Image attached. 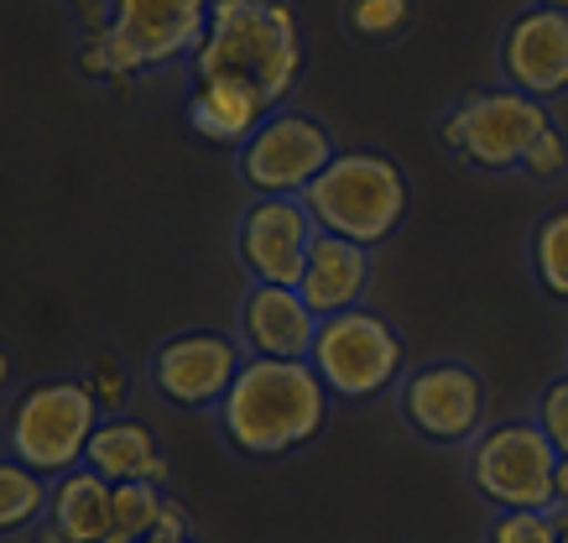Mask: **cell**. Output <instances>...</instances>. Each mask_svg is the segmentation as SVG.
<instances>
[{
  "instance_id": "f1b7e54d",
  "label": "cell",
  "mask_w": 568,
  "mask_h": 543,
  "mask_svg": "<svg viewBox=\"0 0 568 543\" xmlns=\"http://www.w3.org/2000/svg\"><path fill=\"white\" fill-rule=\"evenodd\" d=\"M11 386V355H6V345H0V392Z\"/></svg>"
},
{
  "instance_id": "e0dca14e",
  "label": "cell",
  "mask_w": 568,
  "mask_h": 543,
  "mask_svg": "<svg viewBox=\"0 0 568 543\" xmlns=\"http://www.w3.org/2000/svg\"><path fill=\"white\" fill-rule=\"evenodd\" d=\"M48 533L52 543H104L115 533V486L89 465L58 475L48 491Z\"/></svg>"
},
{
  "instance_id": "5b68a950",
  "label": "cell",
  "mask_w": 568,
  "mask_h": 543,
  "mask_svg": "<svg viewBox=\"0 0 568 543\" xmlns=\"http://www.w3.org/2000/svg\"><path fill=\"white\" fill-rule=\"evenodd\" d=\"M100 403L84 386V376H42L21 386L11 419H6V455L32 465L37 475H69L84 465L89 439L100 429Z\"/></svg>"
},
{
  "instance_id": "9a60e30c",
  "label": "cell",
  "mask_w": 568,
  "mask_h": 543,
  "mask_svg": "<svg viewBox=\"0 0 568 543\" xmlns=\"http://www.w3.org/2000/svg\"><path fill=\"white\" fill-rule=\"evenodd\" d=\"M297 293L318 319L349 314V309H365V293H371V251L345 235H324L313 241L308 262H303V278H297Z\"/></svg>"
},
{
  "instance_id": "d4e9b609",
  "label": "cell",
  "mask_w": 568,
  "mask_h": 543,
  "mask_svg": "<svg viewBox=\"0 0 568 543\" xmlns=\"http://www.w3.org/2000/svg\"><path fill=\"white\" fill-rule=\"evenodd\" d=\"M521 173L532 178V183H552V178L568 173V137H564V125L558 121L532 141V152L521 158Z\"/></svg>"
},
{
  "instance_id": "d6986e66",
  "label": "cell",
  "mask_w": 568,
  "mask_h": 543,
  "mask_svg": "<svg viewBox=\"0 0 568 543\" xmlns=\"http://www.w3.org/2000/svg\"><path fill=\"white\" fill-rule=\"evenodd\" d=\"M48 491H52L48 475H37L32 465L0 455V539L27 533V527H37L48 517Z\"/></svg>"
},
{
  "instance_id": "603a6c76",
  "label": "cell",
  "mask_w": 568,
  "mask_h": 543,
  "mask_svg": "<svg viewBox=\"0 0 568 543\" xmlns=\"http://www.w3.org/2000/svg\"><path fill=\"white\" fill-rule=\"evenodd\" d=\"M485 543H558V523L552 512H496Z\"/></svg>"
},
{
  "instance_id": "44dd1931",
  "label": "cell",
  "mask_w": 568,
  "mask_h": 543,
  "mask_svg": "<svg viewBox=\"0 0 568 543\" xmlns=\"http://www.w3.org/2000/svg\"><path fill=\"white\" fill-rule=\"evenodd\" d=\"M417 17V0H345V32L361 42H396L407 37Z\"/></svg>"
},
{
  "instance_id": "9c48e42d",
  "label": "cell",
  "mask_w": 568,
  "mask_h": 543,
  "mask_svg": "<svg viewBox=\"0 0 568 543\" xmlns=\"http://www.w3.org/2000/svg\"><path fill=\"white\" fill-rule=\"evenodd\" d=\"M339 158L334 131L308 110H276L241 147V178L256 199H303L308 183Z\"/></svg>"
},
{
  "instance_id": "52a82bcc",
  "label": "cell",
  "mask_w": 568,
  "mask_h": 543,
  "mask_svg": "<svg viewBox=\"0 0 568 543\" xmlns=\"http://www.w3.org/2000/svg\"><path fill=\"white\" fill-rule=\"evenodd\" d=\"M552 471L558 450L537 419L485 423L469 444V486L496 512H552Z\"/></svg>"
},
{
  "instance_id": "6da1fadb",
  "label": "cell",
  "mask_w": 568,
  "mask_h": 543,
  "mask_svg": "<svg viewBox=\"0 0 568 543\" xmlns=\"http://www.w3.org/2000/svg\"><path fill=\"white\" fill-rule=\"evenodd\" d=\"M303 73V32L287 0H214L189 58V84H230L261 110H282Z\"/></svg>"
},
{
  "instance_id": "8fae6325",
  "label": "cell",
  "mask_w": 568,
  "mask_h": 543,
  "mask_svg": "<svg viewBox=\"0 0 568 543\" xmlns=\"http://www.w3.org/2000/svg\"><path fill=\"white\" fill-rule=\"evenodd\" d=\"M251 361L245 345L224 330H178L168 334L162 345L146 361V382L168 408H183V413H204V408H220L224 392L235 386L241 366Z\"/></svg>"
},
{
  "instance_id": "ac0fdd59",
  "label": "cell",
  "mask_w": 568,
  "mask_h": 543,
  "mask_svg": "<svg viewBox=\"0 0 568 543\" xmlns=\"http://www.w3.org/2000/svg\"><path fill=\"white\" fill-rule=\"evenodd\" d=\"M272 110H261L251 94L230 84H189V125L204 141H220V147H245V141L261 131Z\"/></svg>"
},
{
  "instance_id": "cb8c5ba5",
  "label": "cell",
  "mask_w": 568,
  "mask_h": 543,
  "mask_svg": "<svg viewBox=\"0 0 568 543\" xmlns=\"http://www.w3.org/2000/svg\"><path fill=\"white\" fill-rule=\"evenodd\" d=\"M532 419H537V429L548 434L552 450L568 460V371H564V376H552V382L542 386V398H537V408H532Z\"/></svg>"
},
{
  "instance_id": "5bb4252c",
  "label": "cell",
  "mask_w": 568,
  "mask_h": 543,
  "mask_svg": "<svg viewBox=\"0 0 568 543\" xmlns=\"http://www.w3.org/2000/svg\"><path fill=\"white\" fill-rule=\"evenodd\" d=\"M318 314H313L297 288L276 282H251L235 314V340L245 345L251 361H308Z\"/></svg>"
},
{
  "instance_id": "277c9868",
  "label": "cell",
  "mask_w": 568,
  "mask_h": 543,
  "mask_svg": "<svg viewBox=\"0 0 568 543\" xmlns=\"http://www.w3.org/2000/svg\"><path fill=\"white\" fill-rule=\"evenodd\" d=\"M313 225L324 235H345V241L376 251L407 225L413 214V189H407V173L402 162L386 158V152H339L324 173L308 183L303 193Z\"/></svg>"
},
{
  "instance_id": "30bf717a",
  "label": "cell",
  "mask_w": 568,
  "mask_h": 543,
  "mask_svg": "<svg viewBox=\"0 0 568 543\" xmlns=\"http://www.w3.org/2000/svg\"><path fill=\"white\" fill-rule=\"evenodd\" d=\"M396 408L423 444H475L485 429V376L465 361H428L396 382Z\"/></svg>"
},
{
  "instance_id": "484cf974",
  "label": "cell",
  "mask_w": 568,
  "mask_h": 543,
  "mask_svg": "<svg viewBox=\"0 0 568 543\" xmlns=\"http://www.w3.org/2000/svg\"><path fill=\"white\" fill-rule=\"evenodd\" d=\"M141 543H199V539H193V527H189V512L178 507L173 517H168V523L156 527V533H146Z\"/></svg>"
},
{
  "instance_id": "3957f363",
  "label": "cell",
  "mask_w": 568,
  "mask_h": 543,
  "mask_svg": "<svg viewBox=\"0 0 568 543\" xmlns=\"http://www.w3.org/2000/svg\"><path fill=\"white\" fill-rule=\"evenodd\" d=\"M214 0H104L100 27L89 32L79 69L89 79H136L189 63L209 32Z\"/></svg>"
},
{
  "instance_id": "8992f818",
  "label": "cell",
  "mask_w": 568,
  "mask_h": 543,
  "mask_svg": "<svg viewBox=\"0 0 568 543\" xmlns=\"http://www.w3.org/2000/svg\"><path fill=\"white\" fill-rule=\"evenodd\" d=\"M552 125V110L521 89H480L444 110L438 137L475 173H517L532 141Z\"/></svg>"
},
{
  "instance_id": "2e32d148",
  "label": "cell",
  "mask_w": 568,
  "mask_h": 543,
  "mask_svg": "<svg viewBox=\"0 0 568 543\" xmlns=\"http://www.w3.org/2000/svg\"><path fill=\"white\" fill-rule=\"evenodd\" d=\"M84 465L104 475L110 486H162L168 481V455L156 434L141 419H100L94 439H89Z\"/></svg>"
},
{
  "instance_id": "83f0119b",
  "label": "cell",
  "mask_w": 568,
  "mask_h": 543,
  "mask_svg": "<svg viewBox=\"0 0 568 543\" xmlns=\"http://www.w3.org/2000/svg\"><path fill=\"white\" fill-rule=\"evenodd\" d=\"M552 523H558V543H568V507H552Z\"/></svg>"
},
{
  "instance_id": "7a4b0ae2",
  "label": "cell",
  "mask_w": 568,
  "mask_h": 543,
  "mask_svg": "<svg viewBox=\"0 0 568 543\" xmlns=\"http://www.w3.org/2000/svg\"><path fill=\"white\" fill-rule=\"evenodd\" d=\"M328 403L334 398L308 361H245L214 413L235 455L282 460L324 434Z\"/></svg>"
},
{
  "instance_id": "4316f807",
  "label": "cell",
  "mask_w": 568,
  "mask_h": 543,
  "mask_svg": "<svg viewBox=\"0 0 568 543\" xmlns=\"http://www.w3.org/2000/svg\"><path fill=\"white\" fill-rule=\"evenodd\" d=\"M552 507H568V460L558 455V471H552Z\"/></svg>"
},
{
  "instance_id": "4fadbf2b",
  "label": "cell",
  "mask_w": 568,
  "mask_h": 543,
  "mask_svg": "<svg viewBox=\"0 0 568 543\" xmlns=\"http://www.w3.org/2000/svg\"><path fill=\"white\" fill-rule=\"evenodd\" d=\"M500 79L506 89H521L542 105L568 94V11L527 6L500 32Z\"/></svg>"
},
{
  "instance_id": "ba28073f",
  "label": "cell",
  "mask_w": 568,
  "mask_h": 543,
  "mask_svg": "<svg viewBox=\"0 0 568 543\" xmlns=\"http://www.w3.org/2000/svg\"><path fill=\"white\" fill-rule=\"evenodd\" d=\"M308 366L318 371L328 398H345V403L381 398L407 376L402 371V334L376 309H349V314L318 319Z\"/></svg>"
},
{
  "instance_id": "f546056e",
  "label": "cell",
  "mask_w": 568,
  "mask_h": 543,
  "mask_svg": "<svg viewBox=\"0 0 568 543\" xmlns=\"http://www.w3.org/2000/svg\"><path fill=\"white\" fill-rule=\"evenodd\" d=\"M532 6H548V11H568V0H532Z\"/></svg>"
},
{
  "instance_id": "7c38bea8",
  "label": "cell",
  "mask_w": 568,
  "mask_h": 543,
  "mask_svg": "<svg viewBox=\"0 0 568 543\" xmlns=\"http://www.w3.org/2000/svg\"><path fill=\"white\" fill-rule=\"evenodd\" d=\"M313 241L318 225L303 199H251L235 225V257L251 282H276V288H297Z\"/></svg>"
},
{
  "instance_id": "7402d4cb",
  "label": "cell",
  "mask_w": 568,
  "mask_h": 543,
  "mask_svg": "<svg viewBox=\"0 0 568 543\" xmlns=\"http://www.w3.org/2000/svg\"><path fill=\"white\" fill-rule=\"evenodd\" d=\"M84 386L94 392V403H100L104 419H121L125 403H131V371H125L115 355H94L84 371Z\"/></svg>"
},
{
  "instance_id": "ffe728a7",
  "label": "cell",
  "mask_w": 568,
  "mask_h": 543,
  "mask_svg": "<svg viewBox=\"0 0 568 543\" xmlns=\"http://www.w3.org/2000/svg\"><path fill=\"white\" fill-rule=\"evenodd\" d=\"M532 278L548 299L568 303V204L537 220V230H532Z\"/></svg>"
}]
</instances>
